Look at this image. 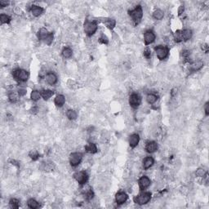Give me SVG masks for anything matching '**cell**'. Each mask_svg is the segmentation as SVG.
I'll return each mask as SVG.
<instances>
[{
	"instance_id": "cb8c5ba5",
	"label": "cell",
	"mask_w": 209,
	"mask_h": 209,
	"mask_svg": "<svg viewBox=\"0 0 209 209\" xmlns=\"http://www.w3.org/2000/svg\"><path fill=\"white\" fill-rule=\"evenodd\" d=\"M153 17L157 21H161L164 17V11H162L161 9H157L153 13Z\"/></svg>"
},
{
	"instance_id": "1f68e13d",
	"label": "cell",
	"mask_w": 209,
	"mask_h": 209,
	"mask_svg": "<svg viewBox=\"0 0 209 209\" xmlns=\"http://www.w3.org/2000/svg\"><path fill=\"white\" fill-rule=\"evenodd\" d=\"M174 40L176 43H180L183 41V38H182V30H176L174 34Z\"/></svg>"
},
{
	"instance_id": "277c9868",
	"label": "cell",
	"mask_w": 209,
	"mask_h": 209,
	"mask_svg": "<svg viewBox=\"0 0 209 209\" xmlns=\"http://www.w3.org/2000/svg\"><path fill=\"white\" fill-rule=\"evenodd\" d=\"M154 51L157 55V57L159 58L160 61L166 59L169 53V48L165 46H157L154 48Z\"/></svg>"
},
{
	"instance_id": "4fadbf2b",
	"label": "cell",
	"mask_w": 209,
	"mask_h": 209,
	"mask_svg": "<svg viewBox=\"0 0 209 209\" xmlns=\"http://www.w3.org/2000/svg\"><path fill=\"white\" fill-rule=\"evenodd\" d=\"M158 144L155 141H149L146 145H145V150H146V152L148 153H154L155 151L158 150Z\"/></svg>"
},
{
	"instance_id": "8992f818",
	"label": "cell",
	"mask_w": 209,
	"mask_h": 209,
	"mask_svg": "<svg viewBox=\"0 0 209 209\" xmlns=\"http://www.w3.org/2000/svg\"><path fill=\"white\" fill-rule=\"evenodd\" d=\"M70 164L72 167H77L82 162V154L80 152H74L70 155Z\"/></svg>"
},
{
	"instance_id": "74e56055",
	"label": "cell",
	"mask_w": 209,
	"mask_h": 209,
	"mask_svg": "<svg viewBox=\"0 0 209 209\" xmlns=\"http://www.w3.org/2000/svg\"><path fill=\"white\" fill-rule=\"evenodd\" d=\"M144 57L146 58V59H150L151 57V50L149 48H146L144 50Z\"/></svg>"
},
{
	"instance_id": "d590c367",
	"label": "cell",
	"mask_w": 209,
	"mask_h": 209,
	"mask_svg": "<svg viewBox=\"0 0 209 209\" xmlns=\"http://www.w3.org/2000/svg\"><path fill=\"white\" fill-rule=\"evenodd\" d=\"M29 157L34 160V161H36V160L39 158V154L37 150H31L29 152Z\"/></svg>"
},
{
	"instance_id": "9a60e30c",
	"label": "cell",
	"mask_w": 209,
	"mask_h": 209,
	"mask_svg": "<svg viewBox=\"0 0 209 209\" xmlns=\"http://www.w3.org/2000/svg\"><path fill=\"white\" fill-rule=\"evenodd\" d=\"M154 164V159L151 156H148L143 160V168L145 170H148Z\"/></svg>"
},
{
	"instance_id": "5bb4252c",
	"label": "cell",
	"mask_w": 209,
	"mask_h": 209,
	"mask_svg": "<svg viewBox=\"0 0 209 209\" xmlns=\"http://www.w3.org/2000/svg\"><path fill=\"white\" fill-rule=\"evenodd\" d=\"M140 141V136L138 134H132L129 137V145L131 148H135L136 146H137V145L139 144Z\"/></svg>"
},
{
	"instance_id": "4316f807",
	"label": "cell",
	"mask_w": 209,
	"mask_h": 209,
	"mask_svg": "<svg viewBox=\"0 0 209 209\" xmlns=\"http://www.w3.org/2000/svg\"><path fill=\"white\" fill-rule=\"evenodd\" d=\"M157 100H158V96L154 93H149L146 96V101L150 105L154 104L157 101Z\"/></svg>"
},
{
	"instance_id": "f546056e",
	"label": "cell",
	"mask_w": 209,
	"mask_h": 209,
	"mask_svg": "<svg viewBox=\"0 0 209 209\" xmlns=\"http://www.w3.org/2000/svg\"><path fill=\"white\" fill-rule=\"evenodd\" d=\"M40 96H41L40 92L37 90L32 91V92H31V94H30V98H31V100H32L33 101H38L40 99Z\"/></svg>"
},
{
	"instance_id": "ba28073f",
	"label": "cell",
	"mask_w": 209,
	"mask_h": 209,
	"mask_svg": "<svg viewBox=\"0 0 209 209\" xmlns=\"http://www.w3.org/2000/svg\"><path fill=\"white\" fill-rule=\"evenodd\" d=\"M141 103V98L137 93H132L129 97V104L132 108L136 109Z\"/></svg>"
},
{
	"instance_id": "60d3db41",
	"label": "cell",
	"mask_w": 209,
	"mask_h": 209,
	"mask_svg": "<svg viewBox=\"0 0 209 209\" xmlns=\"http://www.w3.org/2000/svg\"><path fill=\"white\" fill-rule=\"evenodd\" d=\"M9 5V2L8 1H3V0H1L0 1V6L4 8V7H8Z\"/></svg>"
},
{
	"instance_id": "7a4b0ae2",
	"label": "cell",
	"mask_w": 209,
	"mask_h": 209,
	"mask_svg": "<svg viewBox=\"0 0 209 209\" xmlns=\"http://www.w3.org/2000/svg\"><path fill=\"white\" fill-rule=\"evenodd\" d=\"M98 29V25L96 21H86L84 23V32L87 36L93 35Z\"/></svg>"
},
{
	"instance_id": "d6a6232c",
	"label": "cell",
	"mask_w": 209,
	"mask_h": 209,
	"mask_svg": "<svg viewBox=\"0 0 209 209\" xmlns=\"http://www.w3.org/2000/svg\"><path fill=\"white\" fill-rule=\"evenodd\" d=\"M9 205L12 208H18L20 207V200H18L17 199H12L9 201Z\"/></svg>"
},
{
	"instance_id": "7bdbcfd3",
	"label": "cell",
	"mask_w": 209,
	"mask_h": 209,
	"mask_svg": "<svg viewBox=\"0 0 209 209\" xmlns=\"http://www.w3.org/2000/svg\"><path fill=\"white\" fill-rule=\"evenodd\" d=\"M184 10H185L184 6H182V5H181V6H180V8H179V10H178V15H179V16H180V15H181L182 13H184Z\"/></svg>"
},
{
	"instance_id": "30bf717a",
	"label": "cell",
	"mask_w": 209,
	"mask_h": 209,
	"mask_svg": "<svg viewBox=\"0 0 209 209\" xmlns=\"http://www.w3.org/2000/svg\"><path fill=\"white\" fill-rule=\"evenodd\" d=\"M156 36L152 30H147L144 34V41L145 45H150L155 40Z\"/></svg>"
},
{
	"instance_id": "ac0fdd59",
	"label": "cell",
	"mask_w": 209,
	"mask_h": 209,
	"mask_svg": "<svg viewBox=\"0 0 209 209\" xmlns=\"http://www.w3.org/2000/svg\"><path fill=\"white\" fill-rule=\"evenodd\" d=\"M49 34L50 33H48V29H46V28H41V29H39L38 33V38L39 40L45 41L46 39L48 38V37L49 36Z\"/></svg>"
},
{
	"instance_id": "8d00e7d4",
	"label": "cell",
	"mask_w": 209,
	"mask_h": 209,
	"mask_svg": "<svg viewBox=\"0 0 209 209\" xmlns=\"http://www.w3.org/2000/svg\"><path fill=\"white\" fill-rule=\"evenodd\" d=\"M99 43H102V44H108L109 39H108V38L105 34H101V36L99 38Z\"/></svg>"
},
{
	"instance_id": "4dcf8cb0",
	"label": "cell",
	"mask_w": 209,
	"mask_h": 209,
	"mask_svg": "<svg viewBox=\"0 0 209 209\" xmlns=\"http://www.w3.org/2000/svg\"><path fill=\"white\" fill-rule=\"evenodd\" d=\"M0 21H1V24L3 25V24H8L11 21V17L8 16L7 14H1L0 15Z\"/></svg>"
},
{
	"instance_id": "f35d334b",
	"label": "cell",
	"mask_w": 209,
	"mask_h": 209,
	"mask_svg": "<svg viewBox=\"0 0 209 209\" xmlns=\"http://www.w3.org/2000/svg\"><path fill=\"white\" fill-rule=\"evenodd\" d=\"M201 48H202V50L204 52H208V50H209V47L208 45L207 44V43H205V44H203V45L201 46Z\"/></svg>"
},
{
	"instance_id": "7c38bea8",
	"label": "cell",
	"mask_w": 209,
	"mask_h": 209,
	"mask_svg": "<svg viewBox=\"0 0 209 209\" xmlns=\"http://www.w3.org/2000/svg\"><path fill=\"white\" fill-rule=\"evenodd\" d=\"M45 80L48 84L49 85H55L57 82V76L56 75L55 73L52 72H48L45 75Z\"/></svg>"
},
{
	"instance_id": "83f0119b",
	"label": "cell",
	"mask_w": 209,
	"mask_h": 209,
	"mask_svg": "<svg viewBox=\"0 0 209 209\" xmlns=\"http://www.w3.org/2000/svg\"><path fill=\"white\" fill-rule=\"evenodd\" d=\"M66 117L70 120H74V119H77L78 115L76 113V111L74 110H68L66 111Z\"/></svg>"
},
{
	"instance_id": "6da1fadb",
	"label": "cell",
	"mask_w": 209,
	"mask_h": 209,
	"mask_svg": "<svg viewBox=\"0 0 209 209\" xmlns=\"http://www.w3.org/2000/svg\"><path fill=\"white\" fill-rule=\"evenodd\" d=\"M128 13H129L130 17H131L132 21H134L136 25H137L140 21L141 18L143 17V10H142L141 6H140V5L136 6L133 10L129 11Z\"/></svg>"
},
{
	"instance_id": "d4e9b609",
	"label": "cell",
	"mask_w": 209,
	"mask_h": 209,
	"mask_svg": "<svg viewBox=\"0 0 209 209\" xmlns=\"http://www.w3.org/2000/svg\"><path fill=\"white\" fill-rule=\"evenodd\" d=\"M62 53V56H63V57L66 58V59H69V58H70L72 57V55H73V51H72V49H71L70 48L66 47V48H63Z\"/></svg>"
},
{
	"instance_id": "d6986e66",
	"label": "cell",
	"mask_w": 209,
	"mask_h": 209,
	"mask_svg": "<svg viewBox=\"0 0 209 209\" xmlns=\"http://www.w3.org/2000/svg\"><path fill=\"white\" fill-rule=\"evenodd\" d=\"M54 103L55 105L58 107H62L65 103H66V97L63 95L59 94L56 96V98L54 100Z\"/></svg>"
},
{
	"instance_id": "52a82bcc",
	"label": "cell",
	"mask_w": 209,
	"mask_h": 209,
	"mask_svg": "<svg viewBox=\"0 0 209 209\" xmlns=\"http://www.w3.org/2000/svg\"><path fill=\"white\" fill-rule=\"evenodd\" d=\"M74 178L79 185H85L88 179V176L85 171H79L74 174Z\"/></svg>"
},
{
	"instance_id": "ab89813d",
	"label": "cell",
	"mask_w": 209,
	"mask_h": 209,
	"mask_svg": "<svg viewBox=\"0 0 209 209\" xmlns=\"http://www.w3.org/2000/svg\"><path fill=\"white\" fill-rule=\"evenodd\" d=\"M204 110H205V115H206V116L209 115V103L208 102H207L206 104H205Z\"/></svg>"
},
{
	"instance_id": "3957f363",
	"label": "cell",
	"mask_w": 209,
	"mask_h": 209,
	"mask_svg": "<svg viewBox=\"0 0 209 209\" xmlns=\"http://www.w3.org/2000/svg\"><path fill=\"white\" fill-rule=\"evenodd\" d=\"M151 199V194L150 192H143L140 194L139 195L134 198L136 203L139 205H144L148 203Z\"/></svg>"
},
{
	"instance_id": "44dd1931",
	"label": "cell",
	"mask_w": 209,
	"mask_h": 209,
	"mask_svg": "<svg viewBox=\"0 0 209 209\" xmlns=\"http://www.w3.org/2000/svg\"><path fill=\"white\" fill-rule=\"evenodd\" d=\"M85 150L90 154H96L97 152V147H96V144L90 142L85 146Z\"/></svg>"
},
{
	"instance_id": "f1b7e54d",
	"label": "cell",
	"mask_w": 209,
	"mask_h": 209,
	"mask_svg": "<svg viewBox=\"0 0 209 209\" xmlns=\"http://www.w3.org/2000/svg\"><path fill=\"white\" fill-rule=\"evenodd\" d=\"M27 205L29 208L31 209H36L39 207V204L38 203V201H36L34 199H30L27 202Z\"/></svg>"
},
{
	"instance_id": "484cf974",
	"label": "cell",
	"mask_w": 209,
	"mask_h": 209,
	"mask_svg": "<svg viewBox=\"0 0 209 209\" xmlns=\"http://www.w3.org/2000/svg\"><path fill=\"white\" fill-rule=\"evenodd\" d=\"M104 23H105V25H106L107 28L110 29H113L115 27V25H116V21H115V20L111 19V18L106 19V20L104 21Z\"/></svg>"
},
{
	"instance_id": "8fae6325",
	"label": "cell",
	"mask_w": 209,
	"mask_h": 209,
	"mask_svg": "<svg viewBox=\"0 0 209 209\" xmlns=\"http://www.w3.org/2000/svg\"><path fill=\"white\" fill-rule=\"evenodd\" d=\"M127 198H128V196H127V194L126 193L120 191V192H118L116 194L115 201H116V203H117L118 205H122L127 202Z\"/></svg>"
},
{
	"instance_id": "836d02e7",
	"label": "cell",
	"mask_w": 209,
	"mask_h": 209,
	"mask_svg": "<svg viewBox=\"0 0 209 209\" xmlns=\"http://www.w3.org/2000/svg\"><path fill=\"white\" fill-rule=\"evenodd\" d=\"M195 175L199 177H204V176H207V171L202 168H198L196 172H195Z\"/></svg>"
},
{
	"instance_id": "2e32d148",
	"label": "cell",
	"mask_w": 209,
	"mask_h": 209,
	"mask_svg": "<svg viewBox=\"0 0 209 209\" xmlns=\"http://www.w3.org/2000/svg\"><path fill=\"white\" fill-rule=\"evenodd\" d=\"M30 12L32 13L34 17H38L41 15L42 13H43V8L39 6H36V5H33L30 8Z\"/></svg>"
},
{
	"instance_id": "7402d4cb",
	"label": "cell",
	"mask_w": 209,
	"mask_h": 209,
	"mask_svg": "<svg viewBox=\"0 0 209 209\" xmlns=\"http://www.w3.org/2000/svg\"><path fill=\"white\" fill-rule=\"evenodd\" d=\"M54 94V92L52 90H48V89H43L40 92V95L43 98L44 100H48L50 97L52 96V95Z\"/></svg>"
},
{
	"instance_id": "e575fe53",
	"label": "cell",
	"mask_w": 209,
	"mask_h": 209,
	"mask_svg": "<svg viewBox=\"0 0 209 209\" xmlns=\"http://www.w3.org/2000/svg\"><path fill=\"white\" fill-rule=\"evenodd\" d=\"M67 85H68V87H70V89H77L78 87V83L75 82V81H74V80H71V79H70V80L67 82Z\"/></svg>"
},
{
	"instance_id": "b9f144b4",
	"label": "cell",
	"mask_w": 209,
	"mask_h": 209,
	"mask_svg": "<svg viewBox=\"0 0 209 209\" xmlns=\"http://www.w3.org/2000/svg\"><path fill=\"white\" fill-rule=\"evenodd\" d=\"M18 93L20 95V96H25L26 94V90H25V88H20L18 90Z\"/></svg>"
},
{
	"instance_id": "5b68a950",
	"label": "cell",
	"mask_w": 209,
	"mask_h": 209,
	"mask_svg": "<svg viewBox=\"0 0 209 209\" xmlns=\"http://www.w3.org/2000/svg\"><path fill=\"white\" fill-rule=\"evenodd\" d=\"M13 77L19 82H26L29 78V73L25 70H16L13 72Z\"/></svg>"
},
{
	"instance_id": "ffe728a7",
	"label": "cell",
	"mask_w": 209,
	"mask_h": 209,
	"mask_svg": "<svg viewBox=\"0 0 209 209\" xmlns=\"http://www.w3.org/2000/svg\"><path fill=\"white\" fill-rule=\"evenodd\" d=\"M19 93L18 92H15L14 91H11L10 92H8V100L10 101V102L12 103H16L18 101L19 99Z\"/></svg>"
},
{
	"instance_id": "e0dca14e",
	"label": "cell",
	"mask_w": 209,
	"mask_h": 209,
	"mask_svg": "<svg viewBox=\"0 0 209 209\" xmlns=\"http://www.w3.org/2000/svg\"><path fill=\"white\" fill-rule=\"evenodd\" d=\"M203 67V62L202 61H196V62L191 63L190 71L191 72H196L198 70H201Z\"/></svg>"
},
{
	"instance_id": "603a6c76",
	"label": "cell",
	"mask_w": 209,
	"mask_h": 209,
	"mask_svg": "<svg viewBox=\"0 0 209 209\" xmlns=\"http://www.w3.org/2000/svg\"><path fill=\"white\" fill-rule=\"evenodd\" d=\"M192 35L193 33L191 29H185L182 30V38H183V40H185V41L189 40L192 38Z\"/></svg>"
},
{
	"instance_id": "9c48e42d",
	"label": "cell",
	"mask_w": 209,
	"mask_h": 209,
	"mask_svg": "<svg viewBox=\"0 0 209 209\" xmlns=\"http://www.w3.org/2000/svg\"><path fill=\"white\" fill-rule=\"evenodd\" d=\"M138 184L140 190H145L151 184V180L150 179L146 176H142L138 180Z\"/></svg>"
}]
</instances>
